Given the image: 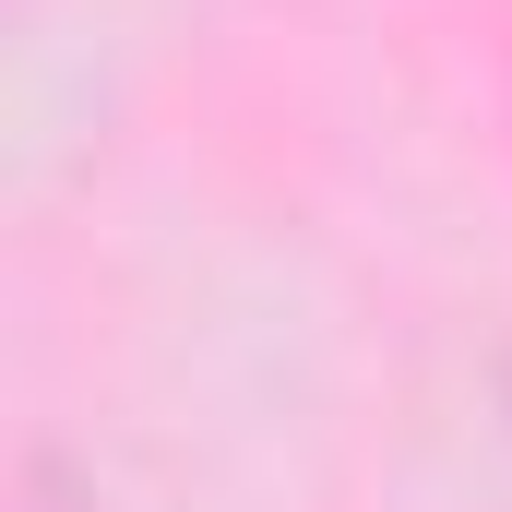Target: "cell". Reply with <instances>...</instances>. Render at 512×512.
<instances>
[]
</instances>
